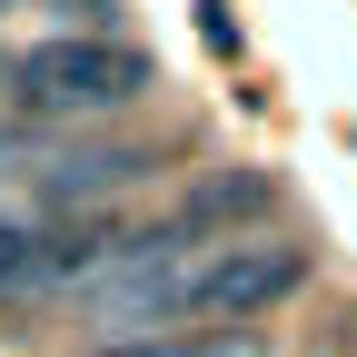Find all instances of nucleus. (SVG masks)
I'll list each match as a JSON object with an SVG mask.
<instances>
[{
	"label": "nucleus",
	"instance_id": "nucleus-6",
	"mask_svg": "<svg viewBox=\"0 0 357 357\" xmlns=\"http://www.w3.org/2000/svg\"><path fill=\"white\" fill-rule=\"evenodd\" d=\"M0 10H10V0H0Z\"/></svg>",
	"mask_w": 357,
	"mask_h": 357
},
{
	"label": "nucleus",
	"instance_id": "nucleus-5",
	"mask_svg": "<svg viewBox=\"0 0 357 357\" xmlns=\"http://www.w3.org/2000/svg\"><path fill=\"white\" fill-rule=\"evenodd\" d=\"M100 357H189L178 337H119V347H100Z\"/></svg>",
	"mask_w": 357,
	"mask_h": 357
},
{
	"label": "nucleus",
	"instance_id": "nucleus-3",
	"mask_svg": "<svg viewBox=\"0 0 357 357\" xmlns=\"http://www.w3.org/2000/svg\"><path fill=\"white\" fill-rule=\"evenodd\" d=\"M129 178H149V149H70V159L40 169V199H50V208H79V199L129 189Z\"/></svg>",
	"mask_w": 357,
	"mask_h": 357
},
{
	"label": "nucleus",
	"instance_id": "nucleus-1",
	"mask_svg": "<svg viewBox=\"0 0 357 357\" xmlns=\"http://www.w3.org/2000/svg\"><path fill=\"white\" fill-rule=\"evenodd\" d=\"M139 89H149V60L129 40H40L10 60V100L30 119H100V109H129Z\"/></svg>",
	"mask_w": 357,
	"mask_h": 357
},
{
	"label": "nucleus",
	"instance_id": "nucleus-2",
	"mask_svg": "<svg viewBox=\"0 0 357 357\" xmlns=\"http://www.w3.org/2000/svg\"><path fill=\"white\" fill-rule=\"evenodd\" d=\"M307 278V258L288 238H229L189 268V288H178V318H258V307H278L288 288Z\"/></svg>",
	"mask_w": 357,
	"mask_h": 357
},
{
	"label": "nucleus",
	"instance_id": "nucleus-4",
	"mask_svg": "<svg viewBox=\"0 0 357 357\" xmlns=\"http://www.w3.org/2000/svg\"><path fill=\"white\" fill-rule=\"evenodd\" d=\"M30 288H40V229L0 218V298H30Z\"/></svg>",
	"mask_w": 357,
	"mask_h": 357
},
{
	"label": "nucleus",
	"instance_id": "nucleus-7",
	"mask_svg": "<svg viewBox=\"0 0 357 357\" xmlns=\"http://www.w3.org/2000/svg\"><path fill=\"white\" fill-rule=\"evenodd\" d=\"M218 357H229V347H218Z\"/></svg>",
	"mask_w": 357,
	"mask_h": 357
}]
</instances>
